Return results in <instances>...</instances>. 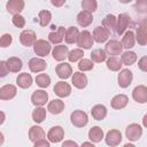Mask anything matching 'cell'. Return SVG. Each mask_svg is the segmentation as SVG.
<instances>
[{
    "label": "cell",
    "instance_id": "obj_1",
    "mask_svg": "<svg viewBox=\"0 0 147 147\" xmlns=\"http://www.w3.org/2000/svg\"><path fill=\"white\" fill-rule=\"evenodd\" d=\"M93 42H94V39H93V36H92V33L90 31L84 30V31H82L79 33V37L77 39V45L80 48L90 49L93 46Z\"/></svg>",
    "mask_w": 147,
    "mask_h": 147
},
{
    "label": "cell",
    "instance_id": "obj_2",
    "mask_svg": "<svg viewBox=\"0 0 147 147\" xmlns=\"http://www.w3.org/2000/svg\"><path fill=\"white\" fill-rule=\"evenodd\" d=\"M70 119H71V123L77 127H83L88 122L87 114L85 111H83V110H75L70 115Z\"/></svg>",
    "mask_w": 147,
    "mask_h": 147
},
{
    "label": "cell",
    "instance_id": "obj_3",
    "mask_svg": "<svg viewBox=\"0 0 147 147\" xmlns=\"http://www.w3.org/2000/svg\"><path fill=\"white\" fill-rule=\"evenodd\" d=\"M142 134V129L139 124L137 123H132L130 124L126 129H125V136L130 141H137L140 139Z\"/></svg>",
    "mask_w": 147,
    "mask_h": 147
},
{
    "label": "cell",
    "instance_id": "obj_4",
    "mask_svg": "<svg viewBox=\"0 0 147 147\" xmlns=\"http://www.w3.org/2000/svg\"><path fill=\"white\" fill-rule=\"evenodd\" d=\"M33 51L38 56H46L51 52V44L49 41H46L45 39H38L33 45Z\"/></svg>",
    "mask_w": 147,
    "mask_h": 147
},
{
    "label": "cell",
    "instance_id": "obj_5",
    "mask_svg": "<svg viewBox=\"0 0 147 147\" xmlns=\"http://www.w3.org/2000/svg\"><path fill=\"white\" fill-rule=\"evenodd\" d=\"M136 40L141 46L147 44V20H144L139 23L136 32Z\"/></svg>",
    "mask_w": 147,
    "mask_h": 147
},
{
    "label": "cell",
    "instance_id": "obj_6",
    "mask_svg": "<svg viewBox=\"0 0 147 147\" xmlns=\"http://www.w3.org/2000/svg\"><path fill=\"white\" fill-rule=\"evenodd\" d=\"M122 49H123V46H122V42H119L118 40L116 39H110L109 41H107L106 46H105V51L107 54L111 55V56H117L122 53Z\"/></svg>",
    "mask_w": 147,
    "mask_h": 147
},
{
    "label": "cell",
    "instance_id": "obj_7",
    "mask_svg": "<svg viewBox=\"0 0 147 147\" xmlns=\"http://www.w3.org/2000/svg\"><path fill=\"white\" fill-rule=\"evenodd\" d=\"M20 41L25 47L33 46L34 42L37 41L34 31H32V30H23L21 32V34H20Z\"/></svg>",
    "mask_w": 147,
    "mask_h": 147
},
{
    "label": "cell",
    "instance_id": "obj_8",
    "mask_svg": "<svg viewBox=\"0 0 147 147\" xmlns=\"http://www.w3.org/2000/svg\"><path fill=\"white\" fill-rule=\"evenodd\" d=\"M105 140H106V144H107L108 146L115 147V146L119 145V142L122 141V133H121V131L115 130V129L109 130V131L107 132V134H106Z\"/></svg>",
    "mask_w": 147,
    "mask_h": 147
},
{
    "label": "cell",
    "instance_id": "obj_9",
    "mask_svg": "<svg viewBox=\"0 0 147 147\" xmlns=\"http://www.w3.org/2000/svg\"><path fill=\"white\" fill-rule=\"evenodd\" d=\"M132 79H133V75H132V71L129 70V69H123L119 71L118 74V77H117V80H118V85L123 88H126L130 86V84L132 83Z\"/></svg>",
    "mask_w": 147,
    "mask_h": 147
},
{
    "label": "cell",
    "instance_id": "obj_10",
    "mask_svg": "<svg viewBox=\"0 0 147 147\" xmlns=\"http://www.w3.org/2000/svg\"><path fill=\"white\" fill-rule=\"evenodd\" d=\"M31 101L34 106L41 107L46 105V102L48 101V94L44 90H36L31 95Z\"/></svg>",
    "mask_w": 147,
    "mask_h": 147
},
{
    "label": "cell",
    "instance_id": "obj_11",
    "mask_svg": "<svg viewBox=\"0 0 147 147\" xmlns=\"http://www.w3.org/2000/svg\"><path fill=\"white\" fill-rule=\"evenodd\" d=\"M132 98L138 103L147 102V87L145 85H138L132 91Z\"/></svg>",
    "mask_w": 147,
    "mask_h": 147
},
{
    "label": "cell",
    "instance_id": "obj_12",
    "mask_svg": "<svg viewBox=\"0 0 147 147\" xmlns=\"http://www.w3.org/2000/svg\"><path fill=\"white\" fill-rule=\"evenodd\" d=\"M63 137H64V130L59 125L51 127L49 131L47 132V138L51 142H60L63 139Z\"/></svg>",
    "mask_w": 147,
    "mask_h": 147
},
{
    "label": "cell",
    "instance_id": "obj_13",
    "mask_svg": "<svg viewBox=\"0 0 147 147\" xmlns=\"http://www.w3.org/2000/svg\"><path fill=\"white\" fill-rule=\"evenodd\" d=\"M55 72H56V75H57L60 78L67 79V78L71 77V75H72V68H71V65H70L69 63L62 62V63H60V64L56 65Z\"/></svg>",
    "mask_w": 147,
    "mask_h": 147
},
{
    "label": "cell",
    "instance_id": "obj_14",
    "mask_svg": "<svg viewBox=\"0 0 147 147\" xmlns=\"http://www.w3.org/2000/svg\"><path fill=\"white\" fill-rule=\"evenodd\" d=\"M6 8L9 14H13L14 16L18 15L24 9V1L23 0H10L7 2Z\"/></svg>",
    "mask_w": 147,
    "mask_h": 147
},
{
    "label": "cell",
    "instance_id": "obj_15",
    "mask_svg": "<svg viewBox=\"0 0 147 147\" xmlns=\"http://www.w3.org/2000/svg\"><path fill=\"white\" fill-rule=\"evenodd\" d=\"M109 34H110V32L106 28H103V26H96L93 30V34L92 36H93L94 41L101 44V42H105V41L108 40Z\"/></svg>",
    "mask_w": 147,
    "mask_h": 147
},
{
    "label": "cell",
    "instance_id": "obj_16",
    "mask_svg": "<svg viewBox=\"0 0 147 147\" xmlns=\"http://www.w3.org/2000/svg\"><path fill=\"white\" fill-rule=\"evenodd\" d=\"M68 54H69L68 46L64 45H56L52 49V55L55 61H63L65 57H68Z\"/></svg>",
    "mask_w": 147,
    "mask_h": 147
},
{
    "label": "cell",
    "instance_id": "obj_17",
    "mask_svg": "<svg viewBox=\"0 0 147 147\" xmlns=\"http://www.w3.org/2000/svg\"><path fill=\"white\" fill-rule=\"evenodd\" d=\"M54 93L60 98H65L71 93V86L65 82H57L54 86Z\"/></svg>",
    "mask_w": 147,
    "mask_h": 147
},
{
    "label": "cell",
    "instance_id": "obj_18",
    "mask_svg": "<svg viewBox=\"0 0 147 147\" xmlns=\"http://www.w3.org/2000/svg\"><path fill=\"white\" fill-rule=\"evenodd\" d=\"M17 93L16 86L11 85V84H6L3 86H1L0 88V99L1 100H10L13 99Z\"/></svg>",
    "mask_w": 147,
    "mask_h": 147
},
{
    "label": "cell",
    "instance_id": "obj_19",
    "mask_svg": "<svg viewBox=\"0 0 147 147\" xmlns=\"http://www.w3.org/2000/svg\"><path fill=\"white\" fill-rule=\"evenodd\" d=\"M71 83L74 84L75 87L82 90L87 85V77L85 74H83L80 71H76L71 76Z\"/></svg>",
    "mask_w": 147,
    "mask_h": 147
},
{
    "label": "cell",
    "instance_id": "obj_20",
    "mask_svg": "<svg viewBox=\"0 0 147 147\" xmlns=\"http://www.w3.org/2000/svg\"><path fill=\"white\" fill-rule=\"evenodd\" d=\"M130 23V16L125 13L119 14L117 17V25H116V32L118 34H123L125 32V30L127 29Z\"/></svg>",
    "mask_w": 147,
    "mask_h": 147
},
{
    "label": "cell",
    "instance_id": "obj_21",
    "mask_svg": "<svg viewBox=\"0 0 147 147\" xmlns=\"http://www.w3.org/2000/svg\"><path fill=\"white\" fill-rule=\"evenodd\" d=\"M47 67V63L45 60L42 59H39V57H32L30 61H29V69L32 71V72H40V71H44Z\"/></svg>",
    "mask_w": 147,
    "mask_h": 147
},
{
    "label": "cell",
    "instance_id": "obj_22",
    "mask_svg": "<svg viewBox=\"0 0 147 147\" xmlns=\"http://www.w3.org/2000/svg\"><path fill=\"white\" fill-rule=\"evenodd\" d=\"M45 138V131L39 125H33L29 130V139L33 142H37Z\"/></svg>",
    "mask_w": 147,
    "mask_h": 147
},
{
    "label": "cell",
    "instance_id": "obj_23",
    "mask_svg": "<svg viewBox=\"0 0 147 147\" xmlns=\"http://www.w3.org/2000/svg\"><path fill=\"white\" fill-rule=\"evenodd\" d=\"M65 32H67V30L63 26H59L56 31H52L48 34V39L54 45L55 44H60L64 39V37H65Z\"/></svg>",
    "mask_w": 147,
    "mask_h": 147
},
{
    "label": "cell",
    "instance_id": "obj_24",
    "mask_svg": "<svg viewBox=\"0 0 147 147\" xmlns=\"http://www.w3.org/2000/svg\"><path fill=\"white\" fill-rule=\"evenodd\" d=\"M64 109V102L60 99H54L52 101L48 102V106H47V110L53 114V115H57V114H61Z\"/></svg>",
    "mask_w": 147,
    "mask_h": 147
},
{
    "label": "cell",
    "instance_id": "obj_25",
    "mask_svg": "<svg viewBox=\"0 0 147 147\" xmlns=\"http://www.w3.org/2000/svg\"><path fill=\"white\" fill-rule=\"evenodd\" d=\"M92 22H93L92 13H88L86 10H82L80 13H78V15H77V23L80 26H83V28L88 26Z\"/></svg>",
    "mask_w": 147,
    "mask_h": 147
},
{
    "label": "cell",
    "instance_id": "obj_26",
    "mask_svg": "<svg viewBox=\"0 0 147 147\" xmlns=\"http://www.w3.org/2000/svg\"><path fill=\"white\" fill-rule=\"evenodd\" d=\"M16 84L21 88H29L32 84V76L28 72H22L16 78Z\"/></svg>",
    "mask_w": 147,
    "mask_h": 147
},
{
    "label": "cell",
    "instance_id": "obj_27",
    "mask_svg": "<svg viewBox=\"0 0 147 147\" xmlns=\"http://www.w3.org/2000/svg\"><path fill=\"white\" fill-rule=\"evenodd\" d=\"M129 102V98L125 94H117L111 99V107L114 109H123L126 107Z\"/></svg>",
    "mask_w": 147,
    "mask_h": 147
},
{
    "label": "cell",
    "instance_id": "obj_28",
    "mask_svg": "<svg viewBox=\"0 0 147 147\" xmlns=\"http://www.w3.org/2000/svg\"><path fill=\"white\" fill-rule=\"evenodd\" d=\"M92 117L96 121H102L107 116V108L103 105H95L91 109Z\"/></svg>",
    "mask_w": 147,
    "mask_h": 147
},
{
    "label": "cell",
    "instance_id": "obj_29",
    "mask_svg": "<svg viewBox=\"0 0 147 147\" xmlns=\"http://www.w3.org/2000/svg\"><path fill=\"white\" fill-rule=\"evenodd\" d=\"M79 31L76 26H69L67 29V32H65V37H64V40L67 44H75L77 42V39L79 37Z\"/></svg>",
    "mask_w": 147,
    "mask_h": 147
},
{
    "label": "cell",
    "instance_id": "obj_30",
    "mask_svg": "<svg viewBox=\"0 0 147 147\" xmlns=\"http://www.w3.org/2000/svg\"><path fill=\"white\" fill-rule=\"evenodd\" d=\"M88 139L92 142H100L103 139V131L100 126H93L88 131Z\"/></svg>",
    "mask_w": 147,
    "mask_h": 147
},
{
    "label": "cell",
    "instance_id": "obj_31",
    "mask_svg": "<svg viewBox=\"0 0 147 147\" xmlns=\"http://www.w3.org/2000/svg\"><path fill=\"white\" fill-rule=\"evenodd\" d=\"M116 25H117V18L113 15V14H108L105 16V18L102 20V26L106 28L109 32L110 31H116Z\"/></svg>",
    "mask_w": 147,
    "mask_h": 147
},
{
    "label": "cell",
    "instance_id": "obj_32",
    "mask_svg": "<svg viewBox=\"0 0 147 147\" xmlns=\"http://www.w3.org/2000/svg\"><path fill=\"white\" fill-rule=\"evenodd\" d=\"M106 64H107V68L109 70H111V71H118L122 68L123 62H122L121 57H118V56H109L107 59Z\"/></svg>",
    "mask_w": 147,
    "mask_h": 147
},
{
    "label": "cell",
    "instance_id": "obj_33",
    "mask_svg": "<svg viewBox=\"0 0 147 147\" xmlns=\"http://www.w3.org/2000/svg\"><path fill=\"white\" fill-rule=\"evenodd\" d=\"M134 41H136V36L133 31H126L122 38V46L126 49H130L134 46Z\"/></svg>",
    "mask_w": 147,
    "mask_h": 147
},
{
    "label": "cell",
    "instance_id": "obj_34",
    "mask_svg": "<svg viewBox=\"0 0 147 147\" xmlns=\"http://www.w3.org/2000/svg\"><path fill=\"white\" fill-rule=\"evenodd\" d=\"M6 62H7V65H8L9 71H11V72H18L22 69V67H23L22 60L18 59V57H16V56L9 57Z\"/></svg>",
    "mask_w": 147,
    "mask_h": 147
},
{
    "label": "cell",
    "instance_id": "obj_35",
    "mask_svg": "<svg viewBox=\"0 0 147 147\" xmlns=\"http://www.w3.org/2000/svg\"><path fill=\"white\" fill-rule=\"evenodd\" d=\"M106 59H107V53H106L105 49L96 48V49H93L92 53H91V60L93 62L100 63V62H103Z\"/></svg>",
    "mask_w": 147,
    "mask_h": 147
},
{
    "label": "cell",
    "instance_id": "obj_36",
    "mask_svg": "<svg viewBox=\"0 0 147 147\" xmlns=\"http://www.w3.org/2000/svg\"><path fill=\"white\" fill-rule=\"evenodd\" d=\"M121 60H122L123 64H125V65H132L137 61V54L134 52H132V51H126V52H124L122 54Z\"/></svg>",
    "mask_w": 147,
    "mask_h": 147
},
{
    "label": "cell",
    "instance_id": "obj_37",
    "mask_svg": "<svg viewBox=\"0 0 147 147\" xmlns=\"http://www.w3.org/2000/svg\"><path fill=\"white\" fill-rule=\"evenodd\" d=\"M46 118V109L42 107H37L32 111V119L36 123H41Z\"/></svg>",
    "mask_w": 147,
    "mask_h": 147
},
{
    "label": "cell",
    "instance_id": "obj_38",
    "mask_svg": "<svg viewBox=\"0 0 147 147\" xmlns=\"http://www.w3.org/2000/svg\"><path fill=\"white\" fill-rule=\"evenodd\" d=\"M38 18H39V24L41 26H46L49 24L52 20V14L48 10H40L38 14Z\"/></svg>",
    "mask_w": 147,
    "mask_h": 147
},
{
    "label": "cell",
    "instance_id": "obj_39",
    "mask_svg": "<svg viewBox=\"0 0 147 147\" xmlns=\"http://www.w3.org/2000/svg\"><path fill=\"white\" fill-rule=\"evenodd\" d=\"M36 83L41 88H45V87L49 86V84H51V77L47 74H39L36 77Z\"/></svg>",
    "mask_w": 147,
    "mask_h": 147
},
{
    "label": "cell",
    "instance_id": "obj_40",
    "mask_svg": "<svg viewBox=\"0 0 147 147\" xmlns=\"http://www.w3.org/2000/svg\"><path fill=\"white\" fill-rule=\"evenodd\" d=\"M83 55H84V52L82 48H75L72 51L69 52L68 54V60L70 62H77L78 60H82L83 59Z\"/></svg>",
    "mask_w": 147,
    "mask_h": 147
},
{
    "label": "cell",
    "instance_id": "obj_41",
    "mask_svg": "<svg viewBox=\"0 0 147 147\" xmlns=\"http://www.w3.org/2000/svg\"><path fill=\"white\" fill-rule=\"evenodd\" d=\"M98 2L95 0H83L82 1V8L88 13H93L96 10Z\"/></svg>",
    "mask_w": 147,
    "mask_h": 147
},
{
    "label": "cell",
    "instance_id": "obj_42",
    "mask_svg": "<svg viewBox=\"0 0 147 147\" xmlns=\"http://www.w3.org/2000/svg\"><path fill=\"white\" fill-rule=\"evenodd\" d=\"M93 67H94L93 61L90 60V59H82V60L79 61V63H78V69H79L80 71H83V72H84V71H90V70H92Z\"/></svg>",
    "mask_w": 147,
    "mask_h": 147
},
{
    "label": "cell",
    "instance_id": "obj_43",
    "mask_svg": "<svg viewBox=\"0 0 147 147\" xmlns=\"http://www.w3.org/2000/svg\"><path fill=\"white\" fill-rule=\"evenodd\" d=\"M11 22H13V24H14L16 28H24V25H25V20H24V17H23L22 15H20V14L13 16Z\"/></svg>",
    "mask_w": 147,
    "mask_h": 147
},
{
    "label": "cell",
    "instance_id": "obj_44",
    "mask_svg": "<svg viewBox=\"0 0 147 147\" xmlns=\"http://www.w3.org/2000/svg\"><path fill=\"white\" fill-rule=\"evenodd\" d=\"M11 41H13V37H11V34H9V33H3L2 36H1V39H0V46L1 47H8L10 44H11Z\"/></svg>",
    "mask_w": 147,
    "mask_h": 147
},
{
    "label": "cell",
    "instance_id": "obj_45",
    "mask_svg": "<svg viewBox=\"0 0 147 147\" xmlns=\"http://www.w3.org/2000/svg\"><path fill=\"white\" fill-rule=\"evenodd\" d=\"M8 72H9V69H8L7 62L6 61H1L0 62V76L1 77H5Z\"/></svg>",
    "mask_w": 147,
    "mask_h": 147
},
{
    "label": "cell",
    "instance_id": "obj_46",
    "mask_svg": "<svg viewBox=\"0 0 147 147\" xmlns=\"http://www.w3.org/2000/svg\"><path fill=\"white\" fill-rule=\"evenodd\" d=\"M138 67L140 70L147 72V56H142L139 61H138Z\"/></svg>",
    "mask_w": 147,
    "mask_h": 147
},
{
    "label": "cell",
    "instance_id": "obj_47",
    "mask_svg": "<svg viewBox=\"0 0 147 147\" xmlns=\"http://www.w3.org/2000/svg\"><path fill=\"white\" fill-rule=\"evenodd\" d=\"M33 147H51V146H49V142L46 139H41V140L34 142Z\"/></svg>",
    "mask_w": 147,
    "mask_h": 147
},
{
    "label": "cell",
    "instance_id": "obj_48",
    "mask_svg": "<svg viewBox=\"0 0 147 147\" xmlns=\"http://www.w3.org/2000/svg\"><path fill=\"white\" fill-rule=\"evenodd\" d=\"M61 147H78L77 142L76 141H72V140H65Z\"/></svg>",
    "mask_w": 147,
    "mask_h": 147
},
{
    "label": "cell",
    "instance_id": "obj_49",
    "mask_svg": "<svg viewBox=\"0 0 147 147\" xmlns=\"http://www.w3.org/2000/svg\"><path fill=\"white\" fill-rule=\"evenodd\" d=\"M138 9H147V1H138L137 2V10Z\"/></svg>",
    "mask_w": 147,
    "mask_h": 147
},
{
    "label": "cell",
    "instance_id": "obj_50",
    "mask_svg": "<svg viewBox=\"0 0 147 147\" xmlns=\"http://www.w3.org/2000/svg\"><path fill=\"white\" fill-rule=\"evenodd\" d=\"M80 147H95V146L93 145V142L85 141V142H83V144H82V146H80Z\"/></svg>",
    "mask_w": 147,
    "mask_h": 147
},
{
    "label": "cell",
    "instance_id": "obj_51",
    "mask_svg": "<svg viewBox=\"0 0 147 147\" xmlns=\"http://www.w3.org/2000/svg\"><path fill=\"white\" fill-rule=\"evenodd\" d=\"M142 125H144L145 127H147V114L142 117Z\"/></svg>",
    "mask_w": 147,
    "mask_h": 147
},
{
    "label": "cell",
    "instance_id": "obj_52",
    "mask_svg": "<svg viewBox=\"0 0 147 147\" xmlns=\"http://www.w3.org/2000/svg\"><path fill=\"white\" fill-rule=\"evenodd\" d=\"M64 3V1H61V2H55V1H52V5L53 6H62Z\"/></svg>",
    "mask_w": 147,
    "mask_h": 147
},
{
    "label": "cell",
    "instance_id": "obj_53",
    "mask_svg": "<svg viewBox=\"0 0 147 147\" xmlns=\"http://www.w3.org/2000/svg\"><path fill=\"white\" fill-rule=\"evenodd\" d=\"M123 147H136V146H134L133 144H125Z\"/></svg>",
    "mask_w": 147,
    "mask_h": 147
}]
</instances>
